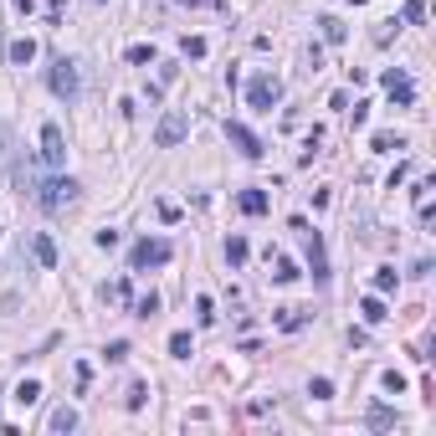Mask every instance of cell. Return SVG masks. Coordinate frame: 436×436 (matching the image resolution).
<instances>
[{"instance_id":"cell-1","label":"cell","mask_w":436,"mask_h":436,"mask_svg":"<svg viewBox=\"0 0 436 436\" xmlns=\"http://www.w3.org/2000/svg\"><path fill=\"white\" fill-rule=\"evenodd\" d=\"M77 195H82V185L72 180V174H57V180H41V190L31 195V201H36L41 211H67Z\"/></svg>"},{"instance_id":"cell-2","label":"cell","mask_w":436,"mask_h":436,"mask_svg":"<svg viewBox=\"0 0 436 436\" xmlns=\"http://www.w3.org/2000/svg\"><path fill=\"white\" fill-rule=\"evenodd\" d=\"M47 82H52V93H57L62 103H77V98H82V72H77V62H67V57L52 62Z\"/></svg>"},{"instance_id":"cell-3","label":"cell","mask_w":436,"mask_h":436,"mask_svg":"<svg viewBox=\"0 0 436 436\" xmlns=\"http://www.w3.org/2000/svg\"><path fill=\"white\" fill-rule=\"evenodd\" d=\"M164 262H169V242L164 236H144V242L134 247V257H128V267L144 272V267H164Z\"/></svg>"},{"instance_id":"cell-4","label":"cell","mask_w":436,"mask_h":436,"mask_svg":"<svg viewBox=\"0 0 436 436\" xmlns=\"http://www.w3.org/2000/svg\"><path fill=\"white\" fill-rule=\"evenodd\" d=\"M277 98H282V82H277L272 72H262V77H252V82H247V103H252V108H262V113H272Z\"/></svg>"},{"instance_id":"cell-5","label":"cell","mask_w":436,"mask_h":436,"mask_svg":"<svg viewBox=\"0 0 436 436\" xmlns=\"http://www.w3.org/2000/svg\"><path fill=\"white\" fill-rule=\"evenodd\" d=\"M190 139V118L180 113V108H169V113L160 118V128H155V144L160 149H174V144H185Z\"/></svg>"},{"instance_id":"cell-6","label":"cell","mask_w":436,"mask_h":436,"mask_svg":"<svg viewBox=\"0 0 436 436\" xmlns=\"http://www.w3.org/2000/svg\"><path fill=\"white\" fill-rule=\"evenodd\" d=\"M41 164H52V169L67 164V139H62V128H57V123L41 128Z\"/></svg>"},{"instance_id":"cell-7","label":"cell","mask_w":436,"mask_h":436,"mask_svg":"<svg viewBox=\"0 0 436 436\" xmlns=\"http://www.w3.org/2000/svg\"><path fill=\"white\" fill-rule=\"evenodd\" d=\"M293 231H303V242H308V267H313V277H318V282H329V257H323V236H318V231H308L303 221H293Z\"/></svg>"},{"instance_id":"cell-8","label":"cell","mask_w":436,"mask_h":436,"mask_svg":"<svg viewBox=\"0 0 436 436\" xmlns=\"http://www.w3.org/2000/svg\"><path fill=\"white\" fill-rule=\"evenodd\" d=\"M226 139H231L236 149H242V155H247V160H262V139L252 134V128H247V123H226Z\"/></svg>"},{"instance_id":"cell-9","label":"cell","mask_w":436,"mask_h":436,"mask_svg":"<svg viewBox=\"0 0 436 436\" xmlns=\"http://www.w3.org/2000/svg\"><path fill=\"white\" fill-rule=\"evenodd\" d=\"M385 93H390V98H396V103L406 108L410 98H416V87H410V77H406L401 67H390V72H385Z\"/></svg>"},{"instance_id":"cell-10","label":"cell","mask_w":436,"mask_h":436,"mask_svg":"<svg viewBox=\"0 0 436 436\" xmlns=\"http://www.w3.org/2000/svg\"><path fill=\"white\" fill-rule=\"evenodd\" d=\"M6 57H11V67H26V62H36V41H31V36L11 41V47H6Z\"/></svg>"},{"instance_id":"cell-11","label":"cell","mask_w":436,"mask_h":436,"mask_svg":"<svg viewBox=\"0 0 436 436\" xmlns=\"http://www.w3.org/2000/svg\"><path fill=\"white\" fill-rule=\"evenodd\" d=\"M77 421H82V416H77V406H57L47 426H52V431H77Z\"/></svg>"},{"instance_id":"cell-12","label":"cell","mask_w":436,"mask_h":436,"mask_svg":"<svg viewBox=\"0 0 436 436\" xmlns=\"http://www.w3.org/2000/svg\"><path fill=\"white\" fill-rule=\"evenodd\" d=\"M318 31H323V41H329V47H339V41L349 36V26H344L339 16H323V21H318Z\"/></svg>"},{"instance_id":"cell-13","label":"cell","mask_w":436,"mask_h":436,"mask_svg":"<svg viewBox=\"0 0 436 436\" xmlns=\"http://www.w3.org/2000/svg\"><path fill=\"white\" fill-rule=\"evenodd\" d=\"M16 164V139H11V123L0 118V169H11Z\"/></svg>"},{"instance_id":"cell-14","label":"cell","mask_w":436,"mask_h":436,"mask_svg":"<svg viewBox=\"0 0 436 436\" xmlns=\"http://www.w3.org/2000/svg\"><path fill=\"white\" fill-rule=\"evenodd\" d=\"M359 318H364V323H385V303H380V293H369V298L359 303Z\"/></svg>"},{"instance_id":"cell-15","label":"cell","mask_w":436,"mask_h":436,"mask_svg":"<svg viewBox=\"0 0 436 436\" xmlns=\"http://www.w3.org/2000/svg\"><path fill=\"white\" fill-rule=\"evenodd\" d=\"M426 21V0H406L401 6V26H421Z\"/></svg>"},{"instance_id":"cell-16","label":"cell","mask_w":436,"mask_h":436,"mask_svg":"<svg viewBox=\"0 0 436 436\" xmlns=\"http://www.w3.org/2000/svg\"><path fill=\"white\" fill-rule=\"evenodd\" d=\"M247 257H252V247H247V236H231V242H226V262H231V267H242Z\"/></svg>"},{"instance_id":"cell-17","label":"cell","mask_w":436,"mask_h":436,"mask_svg":"<svg viewBox=\"0 0 436 436\" xmlns=\"http://www.w3.org/2000/svg\"><path fill=\"white\" fill-rule=\"evenodd\" d=\"M236 206H242L247 216H262V211H267V195H262V190H242V201H236Z\"/></svg>"},{"instance_id":"cell-18","label":"cell","mask_w":436,"mask_h":436,"mask_svg":"<svg viewBox=\"0 0 436 436\" xmlns=\"http://www.w3.org/2000/svg\"><path fill=\"white\" fill-rule=\"evenodd\" d=\"M31 252H36V262H41V267H52V262H57V247H52V236H36V242H31Z\"/></svg>"},{"instance_id":"cell-19","label":"cell","mask_w":436,"mask_h":436,"mask_svg":"<svg viewBox=\"0 0 436 436\" xmlns=\"http://www.w3.org/2000/svg\"><path fill=\"white\" fill-rule=\"evenodd\" d=\"M16 401H21V406H36V401H41V380H21V385H16Z\"/></svg>"},{"instance_id":"cell-20","label":"cell","mask_w":436,"mask_h":436,"mask_svg":"<svg viewBox=\"0 0 436 436\" xmlns=\"http://www.w3.org/2000/svg\"><path fill=\"white\" fill-rule=\"evenodd\" d=\"M369 431H385V426H396V410H385V406H375V410H369Z\"/></svg>"},{"instance_id":"cell-21","label":"cell","mask_w":436,"mask_h":436,"mask_svg":"<svg viewBox=\"0 0 436 436\" xmlns=\"http://www.w3.org/2000/svg\"><path fill=\"white\" fill-rule=\"evenodd\" d=\"M277 323H282V329H303V323H308V313H303V308H282Z\"/></svg>"},{"instance_id":"cell-22","label":"cell","mask_w":436,"mask_h":436,"mask_svg":"<svg viewBox=\"0 0 436 436\" xmlns=\"http://www.w3.org/2000/svg\"><path fill=\"white\" fill-rule=\"evenodd\" d=\"M272 277H277V282H293V277H298V267H293L288 257H272Z\"/></svg>"},{"instance_id":"cell-23","label":"cell","mask_w":436,"mask_h":436,"mask_svg":"<svg viewBox=\"0 0 436 436\" xmlns=\"http://www.w3.org/2000/svg\"><path fill=\"white\" fill-rule=\"evenodd\" d=\"M396 282H401L396 267H380V272H375V293H396Z\"/></svg>"},{"instance_id":"cell-24","label":"cell","mask_w":436,"mask_h":436,"mask_svg":"<svg viewBox=\"0 0 436 436\" xmlns=\"http://www.w3.org/2000/svg\"><path fill=\"white\" fill-rule=\"evenodd\" d=\"M134 313H144V318H155V313H160V293H144V298L134 303Z\"/></svg>"},{"instance_id":"cell-25","label":"cell","mask_w":436,"mask_h":436,"mask_svg":"<svg viewBox=\"0 0 436 436\" xmlns=\"http://www.w3.org/2000/svg\"><path fill=\"white\" fill-rule=\"evenodd\" d=\"M169 354L174 359H190V334H169Z\"/></svg>"},{"instance_id":"cell-26","label":"cell","mask_w":436,"mask_h":436,"mask_svg":"<svg viewBox=\"0 0 436 436\" xmlns=\"http://www.w3.org/2000/svg\"><path fill=\"white\" fill-rule=\"evenodd\" d=\"M308 396H313V401H329V396H334V380H323V375H318V380L308 385Z\"/></svg>"},{"instance_id":"cell-27","label":"cell","mask_w":436,"mask_h":436,"mask_svg":"<svg viewBox=\"0 0 436 436\" xmlns=\"http://www.w3.org/2000/svg\"><path fill=\"white\" fill-rule=\"evenodd\" d=\"M128 62H134V67H144V62H155V47H144V41H139V47H128Z\"/></svg>"},{"instance_id":"cell-28","label":"cell","mask_w":436,"mask_h":436,"mask_svg":"<svg viewBox=\"0 0 436 436\" xmlns=\"http://www.w3.org/2000/svg\"><path fill=\"white\" fill-rule=\"evenodd\" d=\"M103 298H113V303H128V282H108Z\"/></svg>"},{"instance_id":"cell-29","label":"cell","mask_w":436,"mask_h":436,"mask_svg":"<svg viewBox=\"0 0 436 436\" xmlns=\"http://www.w3.org/2000/svg\"><path fill=\"white\" fill-rule=\"evenodd\" d=\"M375 149H401V139L390 134V128H380V134H375Z\"/></svg>"},{"instance_id":"cell-30","label":"cell","mask_w":436,"mask_h":436,"mask_svg":"<svg viewBox=\"0 0 436 436\" xmlns=\"http://www.w3.org/2000/svg\"><path fill=\"white\" fill-rule=\"evenodd\" d=\"M185 57H206V41L201 36H185Z\"/></svg>"},{"instance_id":"cell-31","label":"cell","mask_w":436,"mask_h":436,"mask_svg":"<svg viewBox=\"0 0 436 436\" xmlns=\"http://www.w3.org/2000/svg\"><path fill=\"white\" fill-rule=\"evenodd\" d=\"M144 396H149V385H134V390H128V410H139V406H144Z\"/></svg>"},{"instance_id":"cell-32","label":"cell","mask_w":436,"mask_h":436,"mask_svg":"<svg viewBox=\"0 0 436 436\" xmlns=\"http://www.w3.org/2000/svg\"><path fill=\"white\" fill-rule=\"evenodd\" d=\"M108 359H113V364H118V359H128V344H123V339H113V344H108Z\"/></svg>"},{"instance_id":"cell-33","label":"cell","mask_w":436,"mask_h":436,"mask_svg":"<svg viewBox=\"0 0 436 436\" xmlns=\"http://www.w3.org/2000/svg\"><path fill=\"white\" fill-rule=\"evenodd\" d=\"M11 6H16V11H31V0H11Z\"/></svg>"},{"instance_id":"cell-34","label":"cell","mask_w":436,"mask_h":436,"mask_svg":"<svg viewBox=\"0 0 436 436\" xmlns=\"http://www.w3.org/2000/svg\"><path fill=\"white\" fill-rule=\"evenodd\" d=\"M349 6H364V0H349Z\"/></svg>"}]
</instances>
